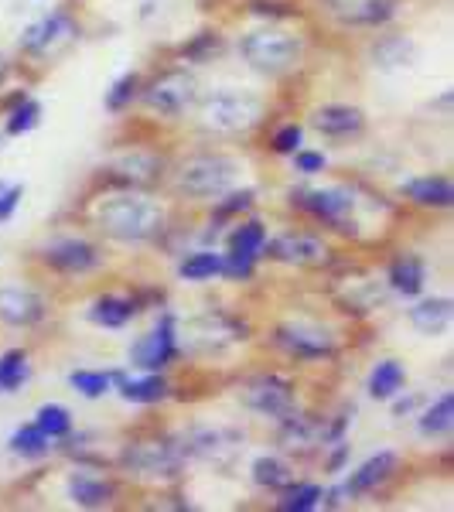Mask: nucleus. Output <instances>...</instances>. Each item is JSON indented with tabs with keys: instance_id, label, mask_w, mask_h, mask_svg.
<instances>
[{
	"instance_id": "obj_30",
	"label": "nucleus",
	"mask_w": 454,
	"mask_h": 512,
	"mask_svg": "<svg viewBox=\"0 0 454 512\" xmlns=\"http://www.w3.org/2000/svg\"><path fill=\"white\" fill-rule=\"evenodd\" d=\"M263 243H267V229H263V222H257V219H250V222H243V226H236V233L229 236V250H233V253H253V256H260Z\"/></svg>"
},
{
	"instance_id": "obj_45",
	"label": "nucleus",
	"mask_w": 454,
	"mask_h": 512,
	"mask_svg": "<svg viewBox=\"0 0 454 512\" xmlns=\"http://www.w3.org/2000/svg\"><path fill=\"white\" fill-rule=\"evenodd\" d=\"M4 72H7V62H4V59H0V79H4Z\"/></svg>"
},
{
	"instance_id": "obj_7",
	"label": "nucleus",
	"mask_w": 454,
	"mask_h": 512,
	"mask_svg": "<svg viewBox=\"0 0 454 512\" xmlns=\"http://www.w3.org/2000/svg\"><path fill=\"white\" fill-rule=\"evenodd\" d=\"M243 403L257 414H267V417H280L284 420L287 414L294 410V393H291V383L280 376H257L243 386Z\"/></svg>"
},
{
	"instance_id": "obj_20",
	"label": "nucleus",
	"mask_w": 454,
	"mask_h": 512,
	"mask_svg": "<svg viewBox=\"0 0 454 512\" xmlns=\"http://www.w3.org/2000/svg\"><path fill=\"white\" fill-rule=\"evenodd\" d=\"M239 448V437L226 434V431H198L185 441V448L181 451H192L198 458H209V461H226L229 451Z\"/></svg>"
},
{
	"instance_id": "obj_40",
	"label": "nucleus",
	"mask_w": 454,
	"mask_h": 512,
	"mask_svg": "<svg viewBox=\"0 0 454 512\" xmlns=\"http://www.w3.org/2000/svg\"><path fill=\"white\" fill-rule=\"evenodd\" d=\"M301 127L297 123H291V127H284V130H277V137H274V151L277 154H294L297 151V144H301Z\"/></svg>"
},
{
	"instance_id": "obj_13",
	"label": "nucleus",
	"mask_w": 454,
	"mask_h": 512,
	"mask_svg": "<svg viewBox=\"0 0 454 512\" xmlns=\"http://www.w3.org/2000/svg\"><path fill=\"white\" fill-rule=\"evenodd\" d=\"M243 335V328L233 325L229 318L222 315H205V318H195L188 325V345L198 352H212V349H222V345L236 342Z\"/></svg>"
},
{
	"instance_id": "obj_41",
	"label": "nucleus",
	"mask_w": 454,
	"mask_h": 512,
	"mask_svg": "<svg viewBox=\"0 0 454 512\" xmlns=\"http://www.w3.org/2000/svg\"><path fill=\"white\" fill-rule=\"evenodd\" d=\"M294 164H297V171H304V175H318V171H325V154L294 151Z\"/></svg>"
},
{
	"instance_id": "obj_16",
	"label": "nucleus",
	"mask_w": 454,
	"mask_h": 512,
	"mask_svg": "<svg viewBox=\"0 0 454 512\" xmlns=\"http://www.w3.org/2000/svg\"><path fill=\"white\" fill-rule=\"evenodd\" d=\"M325 7L342 24H383L393 18V0H325Z\"/></svg>"
},
{
	"instance_id": "obj_22",
	"label": "nucleus",
	"mask_w": 454,
	"mask_h": 512,
	"mask_svg": "<svg viewBox=\"0 0 454 512\" xmlns=\"http://www.w3.org/2000/svg\"><path fill=\"white\" fill-rule=\"evenodd\" d=\"M113 383H120L123 400L130 403H158L168 396V383L161 376H144V379H127L120 373H113Z\"/></svg>"
},
{
	"instance_id": "obj_38",
	"label": "nucleus",
	"mask_w": 454,
	"mask_h": 512,
	"mask_svg": "<svg viewBox=\"0 0 454 512\" xmlns=\"http://www.w3.org/2000/svg\"><path fill=\"white\" fill-rule=\"evenodd\" d=\"M253 263H257V256H253V253H233V250H229V256H222V274H226L229 280H246L253 274Z\"/></svg>"
},
{
	"instance_id": "obj_10",
	"label": "nucleus",
	"mask_w": 454,
	"mask_h": 512,
	"mask_svg": "<svg viewBox=\"0 0 454 512\" xmlns=\"http://www.w3.org/2000/svg\"><path fill=\"white\" fill-rule=\"evenodd\" d=\"M175 352H178L175 325H171V318H164L151 335H144V338H140V342L134 345L130 359H134V366L147 369V373H154V369H164V366H168V362L175 359Z\"/></svg>"
},
{
	"instance_id": "obj_8",
	"label": "nucleus",
	"mask_w": 454,
	"mask_h": 512,
	"mask_svg": "<svg viewBox=\"0 0 454 512\" xmlns=\"http://www.w3.org/2000/svg\"><path fill=\"white\" fill-rule=\"evenodd\" d=\"M76 35H79L76 21L65 18V14H52V18L38 21L35 28L24 31L21 48L31 55H55V52H62L65 45H72Z\"/></svg>"
},
{
	"instance_id": "obj_3",
	"label": "nucleus",
	"mask_w": 454,
	"mask_h": 512,
	"mask_svg": "<svg viewBox=\"0 0 454 512\" xmlns=\"http://www.w3.org/2000/svg\"><path fill=\"white\" fill-rule=\"evenodd\" d=\"M236 175H239V161L222 158V154H202V158H192V161L181 164L178 185L185 188L188 195L212 198V195L229 192Z\"/></svg>"
},
{
	"instance_id": "obj_15",
	"label": "nucleus",
	"mask_w": 454,
	"mask_h": 512,
	"mask_svg": "<svg viewBox=\"0 0 454 512\" xmlns=\"http://www.w3.org/2000/svg\"><path fill=\"white\" fill-rule=\"evenodd\" d=\"M45 263L62 274H86L99 263V253L96 246L82 243V239H65V243H55L45 250Z\"/></svg>"
},
{
	"instance_id": "obj_32",
	"label": "nucleus",
	"mask_w": 454,
	"mask_h": 512,
	"mask_svg": "<svg viewBox=\"0 0 454 512\" xmlns=\"http://www.w3.org/2000/svg\"><path fill=\"white\" fill-rule=\"evenodd\" d=\"M24 379H28V359H24V352H7L0 359V390L4 393L18 390Z\"/></svg>"
},
{
	"instance_id": "obj_39",
	"label": "nucleus",
	"mask_w": 454,
	"mask_h": 512,
	"mask_svg": "<svg viewBox=\"0 0 454 512\" xmlns=\"http://www.w3.org/2000/svg\"><path fill=\"white\" fill-rule=\"evenodd\" d=\"M137 76H123V79H117V86L110 89V93H106V106H110V110H123V106L130 103V99L137 96Z\"/></svg>"
},
{
	"instance_id": "obj_1",
	"label": "nucleus",
	"mask_w": 454,
	"mask_h": 512,
	"mask_svg": "<svg viewBox=\"0 0 454 512\" xmlns=\"http://www.w3.org/2000/svg\"><path fill=\"white\" fill-rule=\"evenodd\" d=\"M99 226L120 243H144L164 229V212L144 195H117L99 205Z\"/></svg>"
},
{
	"instance_id": "obj_17",
	"label": "nucleus",
	"mask_w": 454,
	"mask_h": 512,
	"mask_svg": "<svg viewBox=\"0 0 454 512\" xmlns=\"http://www.w3.org/2000/svg\"><path fill=\"white\" fill-rule=\"evenodd\" d=\"M311 123H315V130H321L325 137H352V134H359L366 120H362V113L356 106H321V110H315Z\"/></svg>"
},
{
	"instance_id": "obj_26",
	"label": "nucleus",
	"mask_w": 454,
	"mask_h": 512,
	"mask_svg": "<svg viewBox=\"0 0 454 512\" xmlns=\"http://www.w3.org/2000/svg\"><path fill=\"white\" fill-rule=\"evenodd\" d=\"M69 499L76 502V506L99 509V506H106V502L113 499V489L106 482L89 478V475H76V478H69Z\"/></svg>"
},
{
	"instance_id": "obj_28",
	"label": "nucleus",
	"mask_w": 454,
	"mask_h": 512,
	"mask_svg": "<svg viewBox=\"0 0 454 512\" xmlns=\"http://www.w3.org/2000/svg\"><path fill=\"white\" fill-rule=\"evenodd\" d=\"M451 424H454V400H451V393H444L441 400H437L434 407L420 417V434L441 437V434L451 431Z\"/></svg>"
},
{
	"instance_id": "obj_18",
	"label": "nucleus",
	"mask_w": 454,
	"mask_h": 512,
	"mask_svg": "<svg viewBox=\"0 0 454 512\" xmlns=\"http://www.w3.org/2000/svg\"><path fill=\"white\" fill-rule=\"evenodd\" d=\"M393 468H396V454L393 451L373 454V458H369L359 472H352V478L345 482V495H349V499H356V495H362V492H373L379 482H386V478H390Z\"/></svg>"
},
{
	"instance_id": "obj_14",
	"label": "nucleus",
	"mask_w": 454,
	"mask_h": 512,
	"mask_svg": "<svg viewBox=\"0 0 454 512\" xmlns=\"http://www.w3.org/2000/svg\"><path fill=\"white\" fill-rule=\"evenodd\" d=\"M274 342L284 349L287 355H297V359H321V355L332 352V338L318 328H301V325H287L274 335Z\"/></svg>"
},
{
	"instance_id": "obj_19",
	"label": "nucleus",
	"mask_w": 454,
	"mask_h": 512,
	"mask_svg": "<svg viewBox=\"0 0 454 512\" xmlns=\"http://www.w3.org/2000/svg\"><path fill=\"white\" fill-rule=\"evenodd\" d=\"M451 301L448 297H437V301H420L417 308H410V325L424 335H441L451 325Z\"/></svg>"
},
{
	"instance_id": "obj_5",
	"label": "nucleus",
	"mask_w": 454,
	"mask_h": 512,
	"mask_svg": "<svg viewBox=\"0 0 454 512\" xmlns=\"http://www.w3.org/2000/svg\"><path fill=\"white\" fill-rule=\"evenodd\" d=\"M181 458H185V451L171 441H137V444H127V451H123V465H127L130 472H140L147 478L175 475L181 468Z\"/></svg>"
},
{
	"instance_id": "obj_25",
	"label": "nucleus",
	"mask_w": 454,
	"mask_h": 512,
	"mask_svg": "<svg viewBox=\"0 0 454 512\" xmlns=\"http://www.w3.org/2000/svg\"><path fill=\"white\" fill-rule=\"evenodd\" d=\"M134 311H137V304L130 301V297H99L93 308H89V318H93L96 325L120 328L134 318Z\"/></svg>"
},
{
	"instance_id": "obj_6",
	"label": "nucleus",
	"mask_w": 454,
	"mask_h": 512,
	"mask_svg": "<svg viewBox=\"0 0 454 512\" xmlns=\"http://www.w3.org/2000/svg\"><path fill=\"white\" fill-rule=\"evenodd\" d=\"M195 99V79L188 72H164L161 79L151 82V89H144V103L151 110L164 113V117H178L192 106Z\"/></svg>"
},
{
	"instance_id": "obj_21",
	"label": "nucleus",
	"mask_w": 454,
	"mask_h": 512,
	"mask_svg": "<svg viewBox=\"0 0 454 512\" xmlns=\"http://www.w3.org/2000/svg\"><path fill=\"white\" fill-rule=\"evenodd\" d=\"M390 284L403 297H417L424 291V263H420V256H400V260H393Z\"/></svg>"
},
{
	"instance_id": "obj_44",
	"label": "nucleus",
	"mask_w": 454,
	"mask_h": 512,
	"mask_svg": "<svg viewBox=\"0 0 454 512\" xmlns=\"http://www.w3.org/2000/svg\"><path fill=\"white\" fill-rule=\"evenodd\" d=\"M253 205V192H236L229 195V202H222V212H239V209H250Z\"/></svg>"
},
{
	"instance_id": "obj_36",
	"label": "nucleus",
	"mask_w": 454,
	"mask_h": 512,
	"mask_svg": "<svg viewBox=\"0 0 454 512\" xmlns=\"http://www.w3.org/2000/svg\"><path fill=\"white\" fill-rule=\"evenodd\" d=\"M38 120H41V106L35 99H21L11 110V117H7V134H28Z\"/></svg>"
},
{
	"instance_id": "obj_29",
	"label": "nucleus",
	"mask_w": 454,
	"mask_h": 512,
	"mask_svg": "<svg viewBox=\"0 0 454 512\" xmlns=\"http://www.w3.org/2000/svg\"><path fill=\"white\" fill-rule=\"evenodd\" d=\"M253 478H257V485H263V489L280 492L291 485V468L277 458H257L253 461Z\"/></svg>"
},
{
	"instance_id": "obj_46",
	"label": "nucleus",
	"mask_w": 454,
	"mask_h": 512,
	"mask_svg": "<svg viewBox=\"0 0 454 512\" xmlns=\"http://www.w3.org/2000/svg\"><path fill=\"white\" fill-rule=\"evenodd\" d=\"M0 147H4V137H0Z\"/></svg>"
},
{
	"instance_id": "obj_43",
	"label": "nucleus",
	"mask_w": 454,
	"mask_h": 512,
	"mask_svg": "<svg viewBox=\"0 0 454 512\" xmlns=\"http://www.w3.org/2000/svg\"><path fill=\"white\" fill-rule=\"evenodd\" d=\"M212 48H219V38H216V35H209V31H205V35L198 38V45L185 48V52L192 55V59H202V55H205V52H212Z\"/></svg>"
},
{
	"instance_id": "obj_24",
	"label": "nucleus",
	"mask_w": 454,
	"mask_h": 512,
	"mask_svg": "<svg viewBox=\"0 0 454 512\" xmlns=\"http://www.w3.org/2000/svg\"><path fill=\"white\" fill-rule=\"evenodd\" d=\"M403 383H407V373H403L400 362L383 359L373 369V376H369V393H373L376 400H393V396L403 390Z\"/></svg>"
},
{
	"instance_id": "obj_35",
	"label": "nucleus",
	"mask_w": 454,
	"mask_h": 512,
	"mask_svg": "<svg viewBox=\"0 0 454 512\" xmlns=\"http://www.w3.org/2000/svg\"><path fill=\"white\" fill-rule=\"evenodd\" d=\"M321 502V489L318 485H311V482H304V485H297V489H291L280 499V509L284 512H311Z\"/></svg>"
},
{
	"instance_id": "obj_37",
	"label": "nucleus",
	"mask_w": 454,
	"mask_h": 512,
	"mask_svg": "<svg viewBox=\"0 0 454 512\" xmlns=\"http://www.w3.org/2000/svg\"><path fill=\"white\" fill-rule=\"evenodd\" d=\"M69 383L76 386L82 396H103L113 386V376L110 373H86V369H79V373L69 376Z\"/></svg>"
},
{
	"instance_id": "obj_4",
	"label": "nucleus",
	"mask_w": 454,
	"mask_h": 512,
	"mask_svg": "<svg viewBox=\"0 0 454 512\" xmlns=\"http://www.w3.org/2000/svg\"><path fill=\"white\" fill-rule=\"evenodd\" d=\"M243 59L260 72H284L291 69L301 55V41L287 31H277V28H263V31H253V35L243 38Z\"/></svg>"
},
{
	"instance_id": "obj_31",
	"label": "nucleus",
	"mask_w": 454,
	"mask_h": 512,
	"mask_svg": "<svg viewBox=\"0 0 454 512\" xmlns=\"http://www.w3.org/2000/svg\"><path fill=\"white\" fill-rule=\"evenodd\" d=\"M178 274L185 280H209V277L222 274V256H216V253H192L178 267Z\"/></svg>"
},
{
	"instance_id": "obj_23",
	"label": "nucleus",
	"mask_w": 454,
	"mask_h": 512,
	"mask_svg": "<svg viewBox=\"0 0 454 512\" xmlns=\"http://www.w3.org/2000/svg\"><path fill=\"white\" fill-rule=\"evenodd\" d=\"M407 195L417 205H431V209H448L454 202V188L448 178H417L407 185Z\"/></svg>"
},
{
	"instance_id": "obj_27",
	"label": "nucleus",
	"mask_w": 454,
	"mask_h": 512,
	"mask_svg": "<svg viewBox=\"0 0 454 512\" xmlns=\"http://www.w3.org/2000/svg\"><path fill=\"white\" fill-rule=\"evenodd\" d=\"M11 448L14 454H21V458H45V454L52 451V437L41 431L38 424H31V427H21V431L11 437Z\"/></svg>"
},
{
	"instance_id": "obj_11",
	"label": "nucleus",
	"mask_w": 454,
	"mask_h": 512,
	"mask_svg": "<svg viewBox=\"0 0 454 512\" xmlns=\"http://www.w3.org/2000/svg\"><path fill=\"white\" fill-rule=\"evenodd\" d=\"M294 205H301L304 212H315V216L335 222L338 229H349L345 226V219H349L352 212V198L345 188H325V192H294Z\"/></svg>"
},
{
	"instance_id": "obj_42",
	"label": "nucleus",
	"mask_w": 454,
	"mask_h": 512,
	"mask_svg": "<svg viewBox=\"0 0 454 512\" xmlns=\"http://www.w3.org/2000/svg\"><path fill=\"white\" fill-rule=\"evenodd\" d=\"M21 195H24V188H21V185L0 188V222H4V219H11V212L18 209Z\"/></svg>"
},
{
	"instance_id": "obj_34",
	"label": "nucleus",
	"mask_w": 454,
	"mask_h": 512,
	"mask_svg": "<svg viewBox=\"0 0 454 512\" xmlns=\"http://www.w3.org/2000/svg\"><path fill=\"white\" fill-rule=\"evenodd\" d=\"M373 55H376V65H403L414 55V45H410L407 38H383L373 48Z\"/></svg>"
},
{
	"instance_id": "obj_9",
	"label": "nucleus",
	"mask_w": 454,
	"mask_h": 512,
	"mask_svg": "<svg viewBox=\"0 0 454 512\" xmlns=\"http://www.w3.org/2000/svg\"><path fill=\"white\" fill-rule=\"evenodd\" d=\"M263 253H267L270 260L291 263V267H318V263L328 260V250L321 239L297 236V233H287V236H277V239H270V243H263Z\"/></svg>"
},
{
	"instance_id": "obj_33",
	"label": "nucleus",
	"mask_w": 454,
	"mask_h": 512,
	"mask_svg": "<svg viewBox=\"0 0 454 512\" xmlns=\"http://www.w3.org/2000/svg\"><path fill=\"white\" fill-rule=\"evenodd\" d=\"M35 424H38L41 431H45L48 437H65V434L72 431V417H69V410L59 407V403H48V407H41Z\"/></svg>"
},
{
	"instance_id": "obj_12",
	"label": "nucleus",
	"mask_w": 454,
	"mask_h": 512,
	"mask_svg": "<svg viewBox=\"0 0 454 512\" xmlns=\"http://www.w3.org/2000/svg\"><path fill=\"white\" fill-rule=\"evenodd\" d=\"M45 318V301L35 291H24V287H4L0 291V321L14 328L38 325Z\"/></svg>"
},
{
	"instance_id": "obj_2",
	"label": "nucleus",
	"mask_w": 454,
	"mask_h": 512,
	"mask_svg": "<svg viewBox=\"0 0 454 512\" xmlns=\"http://www.w3.org/2000/svg\"><path fill=\"white\" fill-rule=\"evenodd\" d=\"M263 117V103L250 93H239V89H222L212 93L198 110L205 130H216V134H239V130H250L253 123Z\"/></svg>"
}]
</instances>
